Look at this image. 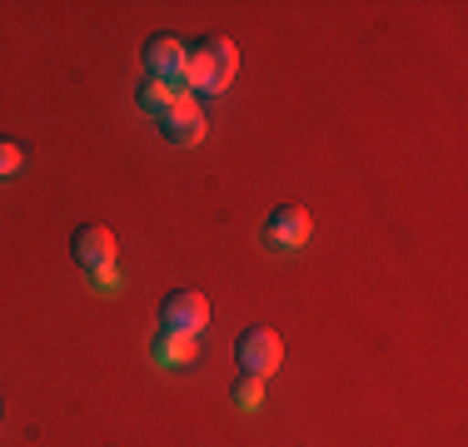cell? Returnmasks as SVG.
Returning <instances> with one entry per match:
<instances>
[{"label": "cell", "mask_w": 468, "mask_h": 447, "mask_svg": "<svg viewBox=\"0 0 468 447\" xmlns=\"http://www.w3.org/2000/svg\"><path fill=\"white\" fill-rule=\"evenodd\" d=\"M234 70H239V50L225 36H205L199 45H185V89L219 95V89H229Z\"/></svg>", "instance_id": "6da1fadb"}, {"label": "cell", "mask_w": 468, "mask_h": 447, "mask_svg": "<svg viewBox=\"0 0 468 447\" xmlns=\"http://www.w3.org/2000/svg\"><path fill=\"white\" fill-rule=\"evenodd\" d=\"M229 398H234V408L254 412V408L264 402V378H250V373H239V378H234V388H229Z\"/></svg>", "instance_id": "30bf717a"}, {"label": "cell", "mask_w": 468, "mask_h": 447, "mask_svg": "<svg viewBox=\"0 0 468 447\" xmlns=\"http://www.w3.org/2000/svg\"><path fill=\"white\" fill-rule=\"evenodd\" d=\"M154 358H160V363H189V358H195V338L160 328V338H154Z\"/></svg>", "instance_id": "9c48e42d"}, {"label": "cell", "mask_w": 468, "mask_h": 447, "mask_svg": "<svg viewBox=\"0 0 468 447\" xmlns=\"http://www.w3.org/2000/svg\"><path fill=\"white\" fill-rule=\"evenodd\" d=\"M70 254L85 274H100V268H115V234L100 229V224H80L70 239Z\"/></svg>", "instance_id": "8992f818"}, {"label": "cell", "mask_w": 468, "mask_h": 447, "mask_svg": "<svg viewBox=\"0 0 468 447\" xmlns=\"http://www.w3.org/2000/svg\"><path fill=\"white\" fill-rule=\"evenodd\" d=\"M95 288H100V294H115V288H120V274H115V268H100V274H95Z\"/></svg>", "instance_id": "7c38bea8"}, {"label": "cell", "mask_w": 468, "mask_h": 447, "mask_svg": "<svg viewBox=\"0 0 468 447\" xmlns=\"http://www.w3.org/2000/svg\"><path fill=\"white\" fill-rule=\"evenodd\" d=\"M144 70H150L154 80L185 85V45L175 36H150L144 40Z\"/></svg>", "instance_id": "52a82bcc"}, {"label": "cell", "mask_w": 468, "mask_h": 447, "mask_svg": "<svg viewBox=\"0 0 468 447\" xmlns=\"http://www.w3.org/2000/svg\"><path fill=\"white\" fill-rule=\"evenodd\" d=\"M135 99H140V109H144V115H154V120H160L170 105H180V99H189V89H185V85H175V80H154V75H144L140 89H135Z\"/></svg>", "instance_id": "ba28073f"}, {"label": "cell", "mask_w": 468, "mask_h": 447, "mask_svg": "<svg viewBox=\"0 0 468 447\" xmlns=\"http://www.w3.org/2000/svg\"><path fill=\"white\" fill-rule=\"evenodd\" d=\"M304 239H309V214L299 204H280L264 219V249L294 254V249H304Z\"/></svg>", "instance_id": "277c9868"}, {"label": "cell", "mask_w": 468, "mask_h": 447, "mask_svg": "<svg viewBox=\"0 0 468 447\" xmlns=\"http://www.w3.org/2000/svg\"><path fill=\"white\" fill-rule=\"evenodd\" d=\"M234 363L244 368L250 378H270L284 368V343L274 328H244L239 338H234Z\"/></svg>", "instance_id": "7a4b0ae2"}, {"label": "cell", "mask_w": 468, "mask_h": 447, "mask_svg": "<svg viewBox=\"0 0 468 447\" xmlns=\"http://www.w3.org/2000/svg\"><path fill=\"white\" fill-rule=\"evenodd\" d=\"M160 323L165 333H185V338H199L209 328V298L195 294V288H180L160 304Z\"/></svg>", "instance_id": "3957f363"}, {"label": "cell", "mask_w": 468, "mask_h": 447, "mask_svg": "<svg viewBox=\"0 0 468 447\" xmlns=\"http://www.w3.org/2000/svg\"><path fill=\"white\" fill-rule=\"evenodd\" d=\"M10 174H20V144L0 140V179H10Z\"/></svg>", "instance_id": "8fae6325"}, {"label": "cell", "mask_w": 468, "mask_h": 447, "mask_svg": "<svg viewBox=\"0 0 468 447\" xmlns=\"http://www.w3.org/2000/svg\"><path fill=\"white\" fill-rule=\"evenodd\" d=\"M205 130H209V120H205V109H199L195 95L180 99V105H170V109L160 115V134H165L170 144H180V150L199 144V140H205Z\"/></svg>", "instance_id": "5b68a950"}]
</instances>
